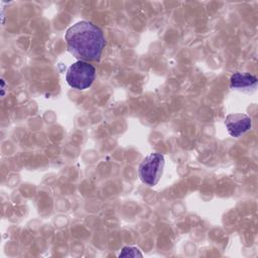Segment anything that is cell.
Listing matches in <instances>:
<instances>
[{
	"mask_svg": "<svg viewBox=\"0 0 258 258\" xmlns=\"http://www.w3.org/2000/svg\"><path fill=\"white\" fill-rule=\"evenodd\" d=\"M66 42L70 52L83 61L99 60L106 45L102 29L87 20L79 21L67 30Z\"/></svg>",
	"mask_w": 258,
	"mask_h": 258,
	"instance_id": "cell-1",
	"label": "cell"
},
{
	"mask_svg": "<svg viewBox=\"0 0 258 258\" xmlns=\"http://www.w3.org/2000/svg\"><path fill=\"white\" fill-rule=\"evenodd\" d=\"M258 80L256 76L247 73H236L230 79V87L235 90L250 92L254 91L257 86Z\"/></svg>",
	"mask_w": 258,
	"mask_h": 258,
	"instance_id": "cell-5",
	"label": "cell"
},
{
	"mask_svg": "<svg viewBox=\"0 0 258 258\" xmlns=\"http://www.w3.org/2000/svg\"><path fill=\"white\" fill-rule=\"evenodd\" d=\"M96 78V69L87 61L78 60L73 63L66 76L67 83L76 90H86L92 86Z\"/></svg>",
	"mask_w": 258,
	"mask_h": 258,
	"instance_id": "cell-2",
	"label": "cell"
},
{
	"mask_svg": "<svg viewBox=\"0 0 258 258\" xmlns=\"http://www.w3.org/2000/svg\"><path fill=\"white\" fill-rule=\"evenodd\" d=\"M119 257H142V253L136 247L126 246L120 252Z\"/></svg>",
	"mask_w": 258,
	"mask_h": 258,
	"instance_id": "cell-6",
	"label": "cell"
},
{
	"mask_svg": "<svg viewBox=\"0 0 258 258\" xmlns=\"http://www.w3.org/2000/svg\"><path fill=\"white\" fill-rule=\"evenodd\" d=\"M225 125L231 136L239 137L251 128L252 120L243 113L229 114L225 119Z\"/></svg>",
	"mask_w": 258,
	"mask_h": 258,
	"instance_id": "cell-4",
	"label": "cell"
},
{
	"mask_svg": "<svg viewBox=\"0 0 258 258\" xmlns=\"http://www.w3.org/2000/svg\"><path fill=\"white\" fill-rule=\"evenodd\" d=\"M164 163V156L161 153L153 152L147 155L138 168L141 180L149 186L156 185L162 175Z\"/></svg>",
	"mask_w": 258,
	"mask_h": 258,
	"instance_id": "cell-3",
	"label": "cell"
}]
</instances>
